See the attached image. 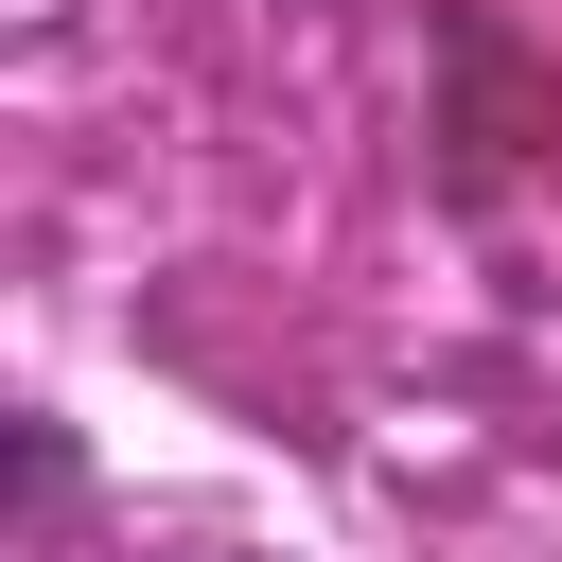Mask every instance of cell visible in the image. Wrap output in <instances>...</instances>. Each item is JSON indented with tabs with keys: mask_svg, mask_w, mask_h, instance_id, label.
<instances>
[{
	"mask_svg": "<svg viewBox=\"0 0 562 562\" xmlns=\"http://www.w3.org/2000/svg\"><path fill=\"white\" fill-rule=\"evenodd\" d=\"M70 509V422H18V544H53Z\"/></svg>",
	"mask_w": 562,
	"mask_h": 562,
	"instance_id": "obj_1",
	"label": "cell"
}]
</instances>
